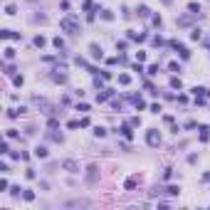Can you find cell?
<instances>
[{"label": "cell", "instance_id": "obj_13", "mask_svg": "<svg viewBox=\"0 0 210 210\" xmlns=\"http://www.w3.org/2000/svg\"><path fill=\"white\" fill-rule=\"evenodd\" d=\"M15 57V50H12V47H5V59H12Z\"/></svg>", "mask_w": 210, "mask_h": 210}, {"label": "cell", "instance_id": "obj_11", "mask_svg": "<svg viewBox=\"0 0 210 210\" xmlns=\"http://www.w3.org/2000/svg\"><path fill=\"white\" fill-rule=\"evenodd\" d=\"M45 37H42V35H37V37H35V47H45Z\"/></svg>", "mask_w": 210, "mask_h": 210}, {"label": "cell", "instance_id": "obj_21", "mask_svg": "<svg viewBox=\"0 0 210 210\" xmlns=\"http://www.w3.org/2000/svg\"><path fill=\"white\" fill-rule=\"evenodd\" d=\"M84 10H94V3H92V0H84Z\"/></svg>", "mask_w": 210, "mask_h": 210}, {"label": "cell", "instance_id": "obj_12", "mask_svg": "<svg viewBox=\"0 0 210 210\" xmlns=\"http://www.w3.org/2000/svg\"><path fill=\"white\" fill-rule=\"evenodd\" d=\"M178 190H180L178 185H168V188H166V193H168V195H178Z\"/></svg>", "mask_w": 210, "mask_h": 210}, {"label": "cell", "instance_id": "obj_2", "mask_svg": "<svg viewBox=\"0 0 210 210\" xmlns=\"http://www.w3.org/2000/svg\"><path fill=\"white\" fill-rule=\"evenodd\" d=\"M146 141H148V146H158L161 143V134L156 129H148V134H146Z\"/></svg>", "mask_w": 210, "mask_h": 210}, {"label": "cell", "instance_id": "obj_3", "mask_svg": "<svg viewBox=\"0 0 210 210\" xmlns=\"http://www.w3.org/2000/svg\"><path fill=\"white\" fill-rule=\"evenodd\" d=\"M62 168H67L69 173H77V171H79V166H77V161H64V163H62Z\"/></svg>", "mask_w": 210, "mask_h": 210}, {"label": "cell", "instance_id": "obj_18", "mask_svg": "<svg viewBox=\"0 0 210 210\" xmlns=\"http://www.w3.org/2000/svg\"><path fill=\"white\" fill-rule=\"evenodd\" d=\"M168 69H171V72H180V64H178V62H171V64H168Z\"/></svg>", "mask_w": 210, "mask_h": 210}, {"label": "cell", "instance_id": "obj_22", "mask_svg": "<svg viewBox=\"0 0 210 210\" xmlns=\"http://www.w3.org/2000/svg\"><path fill=\"white\" fill-rule=\"evenodd\" d=\"M148 74H158V64H151L148 67Z\"/></svg>", "mask_w": 210, "mask_h": 210}, {"label": "cell", "instance_id": "obj_17", "mask_svg": "<svg viewBox=\"0 0 210 210\" xmlns=\"http://www.w3.org/2000/svg\"><path fill=\"white\" fill-rule=\"evenodd\" d=\"M138 15H141V17H148V8H146V5H141V8H138Z\"/></svg>", "mask_w": 210, "mask_h": 210}, {"label": "cell", "instance_id": "obj_16", "mask_svg": "<svg viewBox=\"0 0 210 210\" xmlns=\"http://www.w3.org/2000/svg\"><path fill=\"white\" fill-rule=\"evenodd\" d=\"M22 198L30 203V200H35V193H32V190H25V193H22Z\"/></svg>", "mask_w": 210, "mask_h": 210}, {"label": "cell", "instance_id": "obj_6", "mask_svg": "<svg viewBox=\"0 0 210 210\" xmlns=\"http://www.w3.org/2000/svg\"><path fill=\"white\" fill-rule=\"evenodd\" d=\"M87 180H89V183H96V166H89V173H87Z\"/></svg>", "mask_w": 210, "mask_h": 210}, {"label": "cell", "instance_id": "obj_1", "mask_svg": "<svg viewBox=\"0 0 210 210\" xmlns=\"http://www.w3.org/2000/svg\"><path fill=\"white\" fill-rule=\"evenodd\" d=\"M59 27H62L64 32H69V35H77V32H79V20H77L74 15L62 17V20H59Z\"/></svg>", "mask_w": 210, "mask_h": 210}, {"label": "cell", "instance_id": "obj_8", "mask_svg": "<svg viewBox=\"0 0 210 210\" xmlns=\"http://www.w3.org/2000/svg\"><path fill=\"white\" fill-rule=\"evenodd\" d=\"M52 45L57 47V50H64V40H62V37H54V40H52Z\"/></svg>", "mask_w": 210, "mask_h": 210}, {"label": "cell", "instance_id": "obj_20", "mask_svg": "<svg viewBox=\"0 0 210 210\" xmlns=\"http://www.w3.org/2000/svg\"><path fill=\"white\" fill-rule=\"evenodd\" d=\"M200 37H203L200 30H193V32H190V40H200Z\"/></svg>", "mask_w": 210, "mask_h": 210}, {"label": "cell", "instance_id": "obj_7", "mask_svg": "<svg viewBox=\"0 0 210 210\" xmlns=\"http://www.w3.org/2000/svg\"><path fill=\"white\" fill-rule=\"evenodd\" d=\"M35 156L37 158H47V148L45 146H37V148H35Z\"/></svg>", "mask_w": 210, "mask_h": 210}, {"label": "cell", "instance_id": "obj_9", "mask_svg": "<svg viewBox=\"0 0 210 210\" xmlns=\"http://www.w3.org/2000/svg\"><path fill=\"white\" fill-rule=\"evenodd\" d=\"M188 10H190L193 15H200V5L198 3H190V5H188Z\"/></svg>", "mask_w": 210, "mask_h": 210}, {"label": "cell", "instance_id": "obj_5", "mask_svg": "<svg viewBox=\"0 0 210 210\" xmlns=\"http://www.w3.org/2000/svg\"><path fill=\"white\" fill-rule=\"evenodd\" d=\"M89 50H92V57H94V59H101V57H104V54H101V47H99V45H92Z\"/></svg>", "mask_w": 210, "mask_h": 210}, {"label": "cell", "instance_id": "obj_14", "mask_svg": "<svg viewBox=\"0 0 210 210\" xmlns=\"http://www.w3.org/2000/svg\"><path fill=\"white\" fill-rule=\"evenodd\" d=\"M129 82H131L129 74H119V84H129Z\"/></svg>", "mask_w": 210, "mask_h": 210}, {"label": "cell", "instance_id": "obj_15", "mask_svg": "<svg viewBox=\"0 0 210 210\" xmlns=\"http://www.w3.org/2000/svg\"><path fill=\"white\" fill-rule=\"evenodd\" d=\"M101 17L104 20H114V12H111V10H101Z\"/></svg>", "mask_w": 210, "mask_h": 210}, {"label": "cell", "instance_id": "obj_10", "mask_svg": "<svg viewBox=\"0 0 210 210\" xmlns=\"http://www.w3.org/2000/svg\"><path fill=\"white\" fill-rule=\"evenodd\" d=\"M171 87H173V89H180V87H183V82H180L178 77H173V79H171Z\"/></svg>", "mask_w": 210, "mask_h": 210}, {"label": "cell", "instance_id": "obj_19", "mask_svg": "<svg viewBox=\"0 0 210 210\" xmlns=\"http://www.w3.org/2000/svg\"><path fill=\"white\" fill-rule=\"evenodd\" d=\"M121 134H124L126 138H131V136H134V134H131V129H129V126H121Z\"/></svg>", "mask_w": 210, "mask_h": 210}, {"label": "cell", "instance_id": "obj_4", "mask_svg": "<svg viewBox=\"0 0 210 210\" xmlns=\"http://www.w3.org/2000/svg\"><path fill=\"white\" fill-rule=\"evenodd\" d=\"M136 183H138V176H131L129 180H126V185H124V188H126V190H134Z\"/></svg>", "mask_w": 210, "mask_h": 210}]
</instances>
